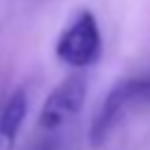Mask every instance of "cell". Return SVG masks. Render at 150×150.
<instances>
[{"instance_id": "5b68a950", "label": "cell", "mask_w": 150, "mask_h": 150, "mask_svg": "<svg viewBox=\"0 0 150 150\" xmlns=\"http://www.w3.org/2000/svg\"><path fill=\"white\" fill-rule=\"evenodd\" d=\"M33 150H54V143H40V145L33 148Z\"/></svg>"}, {"instance_id": "3957f363", "label": "cell", "mask_w": 150, "mask_h": 150, "mask_svg": "<svg viewBox=\"0 0 150 150\" xmlns=\"http://www.w3.org/2000/svg\"><path fill=\"white\" fill-rule=\"evenodd\" d=\"M87 98V80L80 73H70L66 75L45 98L42 108H40V117H38V127L47 134L59 131L61 127L70 124Z\"/></svg>"}, {"instance_id": "6da1fadb", "label": "cell", "mask_w": 150, "mask_h": 150, "mask_svg": "<svg viewBox=\"0 0 150 150\" xmlns=\"http://www.w3.org/2000/svg\"><path fill=\"white\" fill-rule=\"evenodd\" d=\"M150 103V75H134L120 80L101 101L91 127H89V145L101 148L112 129L120 124V120L136 105Z\"/></svg>"}, {"instance_id": "7a4b0ae2", "label": "cell", "mask_w": 150, "mask_h": 150, "mask_svg": "<svg viewBox=\"0 0 150 150\" xmlns=\"http://www.w3.org/2000/svg\"><path fill=\"white\" fill-rule=\"evenodd\" d=\"M54 52L59 61L70 68H87L96 63L103 52V40H101V30L94 14L80 12L75 21L59 35Z\"/></svg>"}, {"instance_id": "277c9868", "label": "cell", "mask_w": 150, "mask_h": 150, "mask_svg": "<svg viewBox=\"0 0 150 150\" xmlns=\"http://www.w3.org/2000/svg\"><path fill=\"white\" fill-rule=\"evenodd\" d=\"M26 112H28V96L23 89H14L0 110V150L14 148Z\"/></svg>"}]
</instances>
